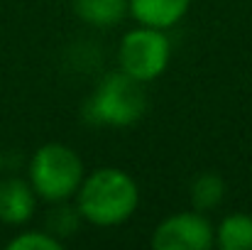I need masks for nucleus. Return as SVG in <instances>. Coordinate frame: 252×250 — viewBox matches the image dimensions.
<instances>
[{
	"label": "nucleus",
	"mask_w": 252,
	"mask_h": 250,
	"mask_svg": "<svg viewBox=\"0 0 252 250\" xmlns=\"http://www.w3.org/2000/svg\"><path fill=\"white\" fill-rule=\"evenodd\" d=\"M140 204V189L135 179L118 167H100L93 174L84 177L76 191V209L81 218L100 226H120L125 223Z\"/></svg>",
	"instance_id": "nucleus-1"
},
{
	"label": "nucleus",
	"mask_w": 252,
	"mask_h": 250,
	"mask_svg": "<svg viewBox=\"0 0 252 250\" xmlns=\"http://www.w3.org/2000/svg\"><path fill=\"white\" fill-rule=\"evenodd\" d=\"M147 110L145 83L125 71L108 74L84 103V120L98 128L135 125Z\"/></svg>",
	"instance_id": "nucleus-2"
},
{
	"label": "nucleus",
	"mask_w": 252,
	"mask_h": 250,
	"mask_svg": "<svg viewBox=\"0 0 252 250\" xmlns=\"http://www.w3.org/2000/svg\"><path fill=\"white\" fill-rule=\"evenodd\" d=\"M84 181V162L76 150L64 143L42 145L30 160V184L37 199L49 204L69 201Z\"/></svg>",
	"instance_id": "nucleus-3"
},
{
	"label": "nucleus",
	"mask_w": 252,
	"mask_h": 250,
	"mask_svg": "<svg viewBox=\"0 0 252 250\" xmlns=\"http://www.w3.org/2000/svg\"><path fill=\"white\" fill-rule=\"evenodd\" d=\"M171 59V42L164 35V30L140 25L137 30H130L120 39L118 62L120 71L137 81L147 83L159 79L169 67Z\"/></svg>",
	"instance_id": "nucleus-4"
},
{
	"label": "nucleus",
	"mask_w": 252,
	"mask_h": 250,
	"mask_svg": "<svg viewBox=\"0 0 252 250\" xmlns=\"http://www.w3.org/2000/svg\"><path fill=\"white\" fill-rule=\"evenodd\" d=\"M216 243V228L201 211H181L164 218L152 236L155 250H208Z\"/></svg>",
	"instance_id": "nucleus-5"
},
{
	"label": "nucleus",
	"mask_w": 252,
	"mask_h": 250,
	"mask_svg": "<svg viewBox=\"0 0 252 250\" xmlns=\"http://www.w3.org/2000/svg\"><path fill=\"white\" fill-rule=\"evenodd\" d=\"M37 209V194L30 181L10 177L0 181V223L25 226Z\"/></svg>",
	"instance_id": "nucleus-6"
},
{
	"label": "nucleus",
	"mask_w": 252,
	"mask_h": 250,
	"mask_svg": "<svg viewBox=\"0 0 252 250\" xmlns=\"http://www.w3.org/2000/svg\"><path fill=\"white\" fill-rule=\"evenodd\" d=\"M191 0H127V15H132L140 25L169 30L184 20Z\"/></svg>",
	"instance_id": "nucleus-7"
},
{
	"label": "nucleus",
	"mask_w": 252,
	"mask_h": 250,
	"mask_svg": "<svg viewBox=\"0 0 252 250\" xmlns=\"http://www.w3.org/2000/svg\"><path fill=\"white\" fill-rule=\"evenodd\" d=\"M79 20L93 27H113L127 15V0H74Z\"/></svg>",
	"instance_id": "nucleus-8"
},
{
	"label": "nucleus",
	"mask_w": 252,
	"mask_h": 250,
	"mask_svg": "<svg viewBox=\"0 0 252 250\" xmlns=\"http://www.w3.org/2000/svg\"><path fill=\"white\" fill-rule=\"evenodd\" d=\"M216 246L220 250H252V216L230 214L216 228Z\"/></svg>",
	"instance_id": "nucleus-9"
},
{
	"label": "nucleus",
	"mask_w": 252,
	"mask_h": 250,
	"mask_svg": "<svg viewBox=\"0 0 252 250\" xmlns=\"http://www.w3.org/2000/svg\"><path fill=\"white\" fill-rule=\"evenodd\" d=\"M189 196H191V204H193L196 211H201V214L213 211V209L220 206V201L225 196V181L216 172H203L191 181Z\"/></svg>",
	"instance_id": "nucleus-10"
},
{
	"label": "nucleus",
	"mask_w": 252,
	"mask_h": 250,
	"mask_svg": "<svg viewBox=\"0 0 252 250\" xmlns=\"http://www.w3.org/2000/svg\"><path fill=\"white\" fill-rule=\"evenodd\" d=\"M81 221L84 218H81L76 206H69L66 201H59V206L52 209L49 216H47V231L64 243V238H69V236H74L79 231Z\"/></svg>",
	"instance_id": "nucleus-11"
},
{
	"label": "nucleus",
	"mask_w": 252,
	"mask_h": 250,
	"mask_svg": "<svg viewBox=\"0 0 252 250\" xmlns=\"http://www.w3.org/2000/svg\"><path fill=\"white\" fill-rule=\"evenodd\" d=\"M64 243L59 238H54L49 231H25L20 236H15L7 250H62Z\"/></svg>",
	"instance_id": "nucleus-12"
},
{
	"label": "nucleus",
	"mask_w": 252,
	"mask_h": 250,
	"mask_svg": "<svg viewBox=\"0 0 252 250\" xmlns=\"http://www.w3.org/2000/svg\"><path fill=\"white\" fill-rule=\"evenodd\" d=\"M0 169H2V155H0Z\"/></svg>",
	"instance_id": "nucleus-13"
}]
</instances>
